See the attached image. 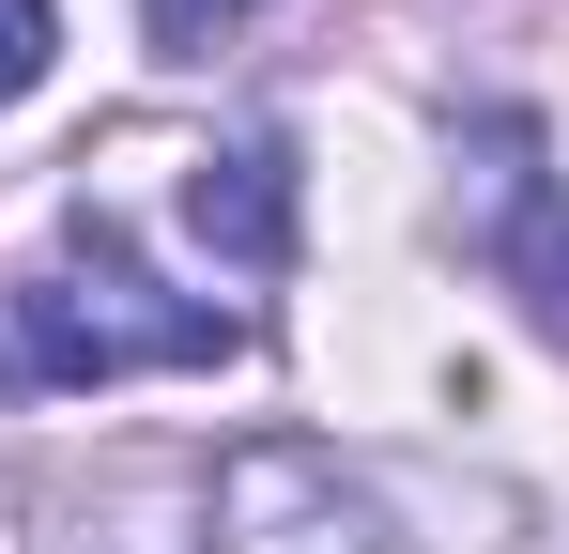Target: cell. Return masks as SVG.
I'll list each match as a JSON object with an SVG mask.
<instances>
[{
  "instance_id": "obj_1",
  "label": "cell",
  "mask_w": 569,
  "mask_h": 554,
  "mask_svg": "<svg viewBox=\"0 0 569 554\" xmlns=\"http://www.w3.org/2000/svg\"><path fill=\"white\" fill-rule=\"evenodd\" d=\"M0 355H16V385H123V369H216L231 324L186 308V293H154L123 263V231L78 216V277H31L16 324H0Z\"/></svg>"
},
{
  "instance_id": "obj_2",
  "label": "cell",
  "mask_w": 569,
  "mask_h": 554,
  "mask_svg": "<svg viewBox=\"0 0 569 554\" xmlns=\"http://www.w3.org/2000/svg\"><path fill=\"white\" fill-rule=\"evenodd\" d=\"M186 216H200V247H231L247 277L292 263V185H278V155H200V170H186Z\"/></svg>"
},
{
  "instance_id": "obj_3",
  "label": "cell",
  "mask_w": 569,
  "mask_h": 554,
  "mask_svg": "<svg viewBox=\"0 0 569 554\" xmlns=\"http://www.w3.org/2000/svg\"><path fill=\"white\" fill-rule=\"evenodd\" d=\"M492 263L523 277V308L569 339V200H555V185H508V231H492Z\"/></svg>"
},
{
  "instance_id": "obj_4",
  "label": "cell",
  "mask_w": 569,
  "mask_h": 554,
  "mask_svg": "<svg viewBox=\"0 0 569 554\" xmlns=\"http://www.w3.org/2000/svg\"><path fill=\"white\" fill-rule=\"evenodd\" d=\"M47 47H62V16H47V0H0V108L47 78Z\"/></svg>"
},
{
  "instance_id": "obj_5",
  "label": "cell",
  "mask_w": 569,
  "mask_h": 554,
  "mask_svg": "<svg viewBox=\"0 0 569 554\" xmlns=\"http://www.w3.org/2000/svg\"><path fill=\"white\" fill-rule=\"evenodd\" d=\"M247 16H262V0H139V31H154V47H216V31H247Z\"/></svg>"
}]
</instances>
